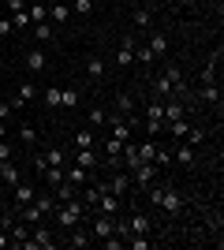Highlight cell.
<instances>
[{"label": "cell", "mask_w": 224, "mask_h": 250, "mask_svg": "<svg viewBox=\"0 0 224 250\" xmlns=\"http://www.w3.org/2000/svg\"><path fill=\"white\" fill-rule=\"evenodd\" d=\"M146 194H149V202H153L157 209H164L168 217H180L183 213V194L172 187V183H149Z\"/></svg>", "instance_id": "1"}, {"label": "cell", "mask_w": 224, "mask_h": 250, "mask_svg": "<svg viewBox=\"0 0 224 250\" xmlns=\"http://www.w3.org/2000/svg\"><path fill=\"white\" fill-rule=\"evenodd\" d=\"M86 213H90V209L82 206V198H71V202H56V224H60V228H75V224H82L86 220Z\"/></svg>", "instance_id": "2"}, {"label": "cell", "mask_w": 224, "mask_h": 250, "mask_svg": "<svg viewBox=\"0 0 224 250\" xmlns=\"http://www.w3.org/2000/svg\"><path fill=\"white\" fill-rule=\"evenodd\" d=\"M60 239H53V231L45 228V224H34L30 228V239L22 243V250H49V247H56Z\"/></svg>", "instance_id": "3"}, {"label": "cell", "mask_w": 224, "mask_h": 250, "mask_svg": "<svg viewBox=\"0 0 224 250\" xmlns=\"http://www.w3.org/2000/svg\"><path fill=\"white\" fill-rule=\"evenodd\" d=\"M161 127H164V104H161V101H149L146 104V135L153 138Z\"/></svg>", "instance_id": "4"}, {"label": "cell", "mask_w": 224, "mask_h": 250, "mask_svg": "<svg viewBox=\"0 0 224 250\" xmlns=\"http://www.w3.org/2000/svg\"><path fill=\"white\" fill-rule=\"evenodd\" d=\"M116 231V217H105V213H97L94 224H90V235H94V243H101L105 235H112Z\"/></svg>", "instance_id": "5"}, {"label": "cell", "mask_w": 224, "mask_h": 250, "mask_svg": "<svg viewBox=\"0 0 224 250\" xmlns=\"http://www.w3.org/2000/svg\"><path fill=\"white\" fill-rule=\"evenodd\" d=\"M149 52H153V60H164L168 56V49H172V42H168V34H161V30H153L149 34Z\"/></svg>", "instance_id": "6"}, {"label": "cell", "mask_w": 224, "mask_h": 250, "mask_svg": "<svg viewBox=\"0 0 224 250\" xmlns=\"http://www.w3.org/2000/svg\"><path fill=\"white\" fill-rule=\"evenodd\" d=\"M116 63L120 67H135V34H127L116 49Z\"/></svg>", "instance_id": "7"}, {"label": "cell", "mask_w": 224, "mask_h": 250, "mask_svg": "<svg viewBox=\"0 0 224 250\" xmlns=\"http://www.w3.org/2000/svg\"><path fill=\"white\" fill-rule=\"evenodd\" d=\"M8 239H11V247H22V243L30 239V224L15 217V220H11V224H8Z\"/></svg>", "instance_id": "8"}, {"label": "cell", "mask_w": 224, "mask_h": 250, "mask_svg": "<svg viewBox=\"0 0 224 250\" xmlns=\"http://www.w3.org/2000/svg\"><path fill=\"white\" fill-rule=\"evenodd\" d=\"M105 183H108V190H112L116 198H127V190H131V172L123 168V172H116V176L105 179Z\"/></svg>", "instance_id": "9"}, {"label": "cell", "mask_w": 224, "mask_h": 250, "mask_svg": "<svg viewBox=\"0 0 224 250\" xmlns=\"http://www.w3.org/2000/svg\"><path fill=\"white\" fill-rule=\"evenodd\" d=\"M67 247H75V250H82V247H90V243H94V235H90V231L82 228V224H75V228H67Z\"/></svg>", "instance_id": "10"}, {"label": "cell", "mask_w": 224, "mask_h": 250, "mask_svg": "<svg viewBox=\"0 0 224 250\" xmlns=\"http://www.w3.org/2000/svg\"><path fill=\"white\" fill-rule=\"evenodd\" d=\"M34 194H38V190H34V183H15V209H22V206H30L34 202Z\"/></svg>", "instance_id": "11"}, {"label": "cell", "mask_w": 224, "mask_h": 250, "mask_svg": "<svg viewBox=\"0 0 224 250\" xmlns=\"http://www.w3.org/2000/svg\"><path fill=\"white\" fill-rule=\"evenodd\" d=\"M64 179H71L75 187H86V183H90V172H86L82 165H64Z\"/></svg>", "instance_id": "12"}, {"label": "cell", "mask_w": 224, "mask_h": 250, "mask_svg": "<svg viewBox=\"0 0 224 250\" xmlns=\"http://www.w3.org/2000/svg\"><path fill=\"white\" fill-rule=\"evenodd\" d=\"M67 15H71V8H67V0H60V4H49V22L53 26H64Z\"/></svg>", "instance_id": "13"}, {"label": "cell", "mask_w": 224, "mask_h": 250, "mask_svg": "<svg viewBox=\"0 0 224 250\" xmlns=\"http://www.w3.org/2000/svg\"><path fill=\"white\" fill-rule=\"evenodd\" d=\"M131 22H135V30H149L153 26V8H135Z\"/></svg>", "instance_id": "14"}, {"label": "cell", "mask_w": 224, "mask_h": 250, "mask_svg": "<svg viewBox=\"0 0 224 250\" xmlns=\"http://www.w3.org/2000/svg\"><path fill=\"white\" fill-rule=\"evenodd\" d=\"M53 194H56V202H71V198H79V187H75L71 179H64V183L53 187Z\"/></svg>", "instance_id": "15"}, {"label": "cell", "mask_w": 224, "mask_h": 250, "mask_svg": "<svg viewBox=\"0 0 224 250\" xmlns=\"http://www.w3.org/2000/svg\"><path fill=\"white\" fill-rule=\"evenodd\" d=\"M41 157H45V165H49V168H64V165H67V153H64L60 146H49Z\"/></svg>", "instance_id": "16"}, {"label": "cell", "mask_w": 224, "mask_h": 250, "mask_svg": "<svg viewBox=\"0 0 224 250\" xmlns=\"http://www.w3.org/2000/svg\"><path fill=\"white\" fill-rule=\"evenodd\" d=\"M26 71H30V75L45 71V52L41 49H30V52H26Z\"/></svg>", "instance_id": "17"}, {"label": "cell", "mask_w": 224, "mask_h": 250, "mask_svg": "<svg viewBox=\"0 0 224 250\" xmlns=\"http://www.w3.org/2000/svg\"><path fill=\"white\" fill-rule=\"evenodd\" d=\"M30 206L41 209V217H49V213H56V194H34Z\"/></svg>", "instance_id": "18"}, {"label": "cell", "mask_w": 224, "mask_h": 250, "mask_svg": "<svg viewBox=\"0 0 224 250\" xmlns=\"http://www.w3.org/2000/svg\"><path fill=\"white\" fill-rule=\"evenodd\" d=\"M75 165H82L86 172H94L97 168V153L94 149H75Z\"/></svg>", "instance_id": "19"}, {"label": "cell", "mask_w": 224, "mask_h": 250, "mask_svg": "<svg viewBox=\"0 0 224 250\" xmlns=\"http://www.w3.org/2000/svg\"><path fill=\"white\" fill-rule=\"evenodd\" d=\"M172 161H176V165H183V168H191V165H194V146H187V142H183V146L172 153Z\"/></svg>", "instance_id": "20"}, {"label": "cell", "mask_w": 224, "mask_h": 250, "mask_svg": "<svg viewBox=\"0 0 224 250\" xmlns=\"http://www.w3.org/2000/svg\"><path fill=\"white\" fill-rule=\"evenodd\" d=\"M53 34H56V26H53V22H34V38H38V45L53 42Z\"/></svg>", "instance_id": "21"}, {"label": "cell", "mask_w": 224, "mask_h": 250, "mask_svg": "<svg viewBox=\"0 0 224 250\" xmlns=\"http://www.w3.org/2000/svg\"><path fill=\"white\" fill-rule=\"evenodd\" d=\"M0 179H4L8 187H15V183H19V168L11 165V161H0Z\"/></svg>", "instance_id": "22"}, {"label": "cell", "mask_w": 224, "mask_h": 250, "mask_svg": "<svg viewBox=\"0 0 224 250\" xmlns=\"http://www.w3.org/2000/svg\"><path fill=\"white\" fill-rule=\"evenodd\" d=\"M94 146H97V135H94V131H90V127L75 135V149H94Z\"/></svg>", "instance_id": "23"}, {"label": "cell", "mask_w": 224, "mask_h": 250, "mask_svg": "<svg viewBox=\"0 0 224 250\" xmlns=\"http://www.w3.org/2000/svg\"><path fill=\"white\" fill-rule=\"evenodd\" d=\"M19 220H26V224H30V228H34V224H41V209H38V206H22L19 209Z\"/></svg>", "instance_id": "24"}, {"label": "cell", "mask_w": 224, "mask_h": 250, "mask_svg": "<svg viewBox=\"0 0 224 250\" xmlns=\"http://www.w3.org/2000/svg\"><path fill=\"white\" fill-rule=\"evenodd\" d=\"M26 15H30V26H34V22H49V8H45L41 0H38V4H30V8H26Z\"/></svg>", "instance_id": "25"}, {"label": "cell", "mask_w": 224, "mask_h": 250, "mask_svg": "<svg viewBox=\"0 0 224 250\" xmlns=\"http://www.w3.org/2000/svg\"><path fill=\"white\" fill-rule=\"evenodd\" d=\"M86 75L101 83V79H105V60H101V56H90V63H86Z\"/></svg>", "instance_id": "26"}, {"label": "cell", "mask_w": 224, "mask_h": 250, "mask_svg": "<svg viewBox=\"0 0 224 250\" xmlns=\"http://www.w3.org/2000/svg\"><path fill=\"white\" fill-rule=\"evenodd\" d=\"M198 97H202L205 104H221V90H217V83H202V94H198Z\"/></svg>", "instance_id": "27"}, {"label": "cell", "mask_w": 224, "mask_h": 250, "mask_svg": "<svg viewBox=\"0 0 224 250\" xmlns=\"http://www.w3.org/2000/svg\"><path fill=\"white\" fill-rule=\"evenodd\" d=\"M183 138H187V146H202V142H205V127L187 124V135H183Z\"/></svg>", "instance_id": "28"}, {"label": "cell", "mask_w": 224, "mask_h": 250, "mask_svg": "<svg viewBox=\"0 0 224 250\" xmlns=\"http://www.w3.org/2000/svg\"><path fill=\"white\" fill-rule=\"evenodd\" d=\"M172 120H183V104L176 101V94H172V101L164 104V124H172Z\"/></svg>", "instance_id": "29"}, {"label": "cell", "mask_w": 224, "mask_h": 250, "mask_svg": "<svg viewBox=\"0 0 224 250\" xmlns=\"http://www.w3.org/2000/svg\"><path fill=\"white\" fill-rule=\"evenodd\" d=\"M116 112H120V116H127V124H131V112H135V97L120 94V97H116Z\"/></svg>", "instance_id": "30"}, {"label": "cell", "mask_w": 224, "mask_h": 250, "mask_svg": "<svg viewBox=\"0 0 224 250\" xmlns=\"http://www.w3.org/2000/svg\"><path fill=\"white\" fill-rule=\"evenodd\" d=\"M105 120H108L105 108H90V112H86V124H90V131H97V127L105 124Z\"/></svg>", "instance_id": "31"}, {"label": "cell", "mask_w": 224, "mask_h": 250, "mask_svg": "<svg viewBox=\"0 0 224 250\" xmlns=\"http://www.w3.org/2000/svg\"><path fill=\"white\" fill-rule=\"evenodd\" d=\"M60 108H79V90H60Z\"/></svg>", "instance_id": "32"}, {"label": "cell", "mask_w": 224, "mask_h": 250, "mask_svg": "<svg viewBox=\"0 0 224 250\" xmlns=\"http://www.w3.org/2000/svg\"><path fill=\"white\" fill-rule=\"evenodd\" d=\"M139 161H153V153H157V142H153V138H146V142H139Z\"/></svg>", "instance_id": "33"}, {"label": "cell", "mask_w": 224, "mask_h": 250, "mask_svg": "<svg viewBox=\"0 0 224 250\" xmlns=\"http://www.w3.org/2000/svg\"><path fill=\"white\" fill-rule=\"evenodd\" d=\"M41 179H45V187H56V183H64V168H45Z\"/></svg>", "instance_id": "34"}, {"label": "cell", "mask_w": 224, "mask_h": 250, "mask_svg": "<svg viewBox=\"0 0 224 250\" xmlns=\"http://www.w3.org/2000/svg\"><path fill=\"white\" fill-rule=\"evenodd\" d=\"M19 142L22 146H34V142H38V131H34L30 124H19Z\"/></svg>", "instance_id": "35"}, {"label": "cell", "mask_w": 224, "mask_h": 250, "mask_svg": "<svg viewBox=\"0 0 224 250\" xmlns=\"http://www.w3.org/2000/svg\"><path fill=\"white\" fill-rule=\"evenodd\" d=\"M34 94H38V90H34V83H19V94H15V101L26 104V101H34Z\"/></svg>", "instance_id": "36"}, {"label": "cell", "mask_w": 224, "mask_h": 250, "mask_svg": "<svg viewBox=\"0 0 224 250\" xmlns=\"http://www.w3.org/2000/svg\"><path fill=\"white\" fill-rule=\"evenodd\" d=\"M127 247L131 250H153V239H149V235H131Z\"/></svg>", "instance_id": "37"}, {"label": "cell", "mask_w": 224, "mask_h": 250, "mask_svg": "<svg viewBox=\"0 0 224 250\" xmlns=\"http://www.w3.org/2000/svg\"><path fill=\"white\" fill-rule=\"evenodd\" d=\"M153 90H157V97H172V83L164 79V75H157V79H153Z\"/></svg>", "instance_id": "38"}, {"label": "cell", "mask_w": 224, "mask_h": 250, "mask_svg": "<svg viewBox=\"0 0 224 250\" xmlns=\"http://www.w3.org/2000/svg\"><path fill=\"white\" fill-rule=\"evenodd\" d=\"M187 124H191V120H172V124H168V131H172L176 138H183V135H187Z\"/></svg>", "instance_id": "39"}, {"label": "cell", "mask_w": 224, "mask_h": 250, "mask_svg": "<svg viewBox=\"0 0 224 250\" xmlns=\"http://www.w3.org/2000/svg\"><path fill=\"white\" fill-rule=\"evenodd\" d=\"M45 104H49V108H60V90H56V86H53V90H45Z\"/></svg>", "instance_id": "40"}, {"label": "cell", "mask_w": 224, "mask_h": 250, "mask_svg": "<svg viewBox=\"0 0 224 250\" xmlns=\"http://www.w3.org/2000/svg\"><path fill=\"white\" fill-rule=\"evenodd\" d=\"M11 26H15V30H22V26H30V15H26V11H19V15H11Z\"/></svg>", "instance_id": "41"}, {"label": "cell", "mask_w": 224, "mask_h": 250, "mask_svg": "<svg viewBox=\"0 0 224 250\" xmlns=\"http://www.w3.org/2000/svg\"><path fill=\"white\" fill-rule=\"evenodd\" d=\"M71 8L79 11V15H90V11H94V0H75Z\"/></svg>", "instance_id": "42"}, {"label": "cell", "mask_w": 224, "mask_h": 250, "mask_svg": "<svg viewBox=\"0 0 224 250\" xmlns=\"http://www.w3.org/2000/svg\"><path fill=\"white\" fill-rule=\"evenodd\" d=\"M8 11H11V15H19V11H26V0H8Z\"/></svg>", "instance_id": "43"}, {"label": "cell", "mask_w": 224, "mask_h": 250, "mask_svg": "<svg viewBox=\"0 0 224 250\" xmlns=\"http://www.w3.org/2000/svg\"><path fill=\"white\" fill-rule=\"evenodd\" d=\"M0 161H11V146H8V138H0Z\"/></svg>", "instance_id": "44"}, {"label": "cell", "mask_w": 224, "mask_h": 250, "mask_svg": "<svg viewBox=\"0 0 224 250\" xmlns=\"http://www.w3.org/2000/svg\"><path fill=\"white\" fill-rule=\"evenodd\" d=\"M15 26H11V19H0V34H11Z\"/></svg>", "instance_id": "45"}, {"label": "cell", "mask_w": 224, "mask_h": 250, "mask_svg": "<svg viewBox=\"0 0 224 250\" xmlns=\"http://www.w3.org/2000/svg\"><path fill=\"white\" fill-rule=\"evenodd\" d=\"M4 247H11V239H8V231L0 228V250H4Z\"/></svg>", "instance_id": "46"}, {"label": "cell", "mask_w": 224, "mask_h": 250, "mask_svg": "<svg viewBox=\"0 0 224 250\" xmlns=\"http://www.w3.org/2000/svg\"><path fill=\"white\" fill-rule=\"evenodd\" d=\"M41 4H45V8H49V4H60V0H41Z\"/></svg>", "instance_id": "47"}, {"label": "cell", "mask_w": 224, "mask_h": 250, "mask_svg": "<svg viewBox=\"0 0 224 250\" xmlns=\"http://www.w3.org/2000/svg\"><path fill=\"white\" fill-rule=\"evenodd\" d=\"M202 4H217V0H202Z\"/></svg>", "instance_id": "48"}]
</instances>
